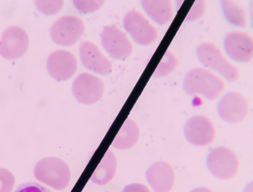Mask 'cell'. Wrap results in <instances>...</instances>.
Segmentation results:
<instances>
[{"label": "cell", "instance_id": "6da1fadb", "mask_svg": "<svg viewBox=\"0 0 253 192\" xmlns=\"http://www.w3.org/2000/svg\"><path fill=\"white\" fill-rule=\"evenodd\" d=\"M224 87V83L220 77L201 67L189 71L183 82V89L187 94H201L210 100L215 99L223 91Z\"/></svg>", "mask_w": 253, "mask_h": 192}, {"label": "cell", "instance_id": "7a4b0ae2", "mask_svg": "<svg viewBox=\"0 0 253 192\" xmlns=\"http://www.w3.org/2000/svg\"><path fill=\"white\" fill-rule=\"evenodd\" d=\"M34 173L38 180L58 191L68 186L71 176L67 164L62 159L53 156L40 160L35 165Z\"/></svg>", "mask_w": 253, "mask_h": 192}, {"label": "cell", "instance_id": "3957f363", "mask_svg": "<svg viewBox=\"0 0 253 192\" xmlns=\"http://www.w3.org/2000/svg\"><path fill=\"white\" fill-rule=\"evenodd\" d=\"M196 52L199 60L206 67L214 70L229 81L238 78V68L224 57L213 43L203 42L198 46Z\"/></svg>", "mask_w": 253, "mask_h": 192}, {"label": "cell", "instance_id": "277c9868", "mask_svg": "<svg viewBox=\"0 0 253 192\" xmlns=\"http://www.w3.org/2000/svg\"><path fill=\"white\" fill-rule=\"evenodd\" d=\"M84 31V24L80 18L73 15H64L56 20L50 28L53 41L62 46L74 44Z\"/></svg>", "mask_w": 253, "mask_h": 192}, {"label": "cell", "instance_id": "5b68a950", "mask_svg": "<svg viewBox=\"0 0 253 192\" xmlns=\"http://www.w3.org/2000/svg\"><path fill=\"white\" fill-rule=\"evenodd\" d=\"M207 165L210 172L220 179L233 177L238 169L239 162L230 149L220 147L212 149L207 158Z\"/></svg>", "mask_w": 253, "mask_h": 192}, {"label": "cell", "instance_id": "8992f818", "mask_svg": "<svg viewBox=\"0 0 253 192\" xmlns=\"http://www.w3.org/2000/svg\"><path fill=\"white\" fill-rule=\"evenodd\" d=\"M126 30L138 44L147 45L154 41L158 36L156 29L143 15L135 9L129 11L123 20Z\"/></svg>", "mask_w": 253, "mask_h": 192}, {"label": "cell", "instance_id": "52a82bcc", "mask_svg": "<svg viewBox=\"0 0 253 192\" xmlns=\"http://www.w3.org/2000/svg\"><path fill=\"white\" fill-rule=\"evenodd\" d=\"M72 93L81 104L90 105L99 101L104 90L103 81L97 77L88 74L79 75L73 83Z\"/></svg>", "mask_w": 253, "mask_h": 192}, {"label": "cell", "instance_id": "ba28073f", "mask_svg": "<svg viewBox=\"0 0 253 192\" xmlns=\"http://www.w3.org/2000/svg\"><path fill=\"white\" fill-rule=\"evenodd\" d=\"M100 36L103 48L113 59L125 60L130 55L131 42L115 25L105 26Z\"/></svg>", "mask_w": 253, "mask_h": 192}, {"label": "cell", "instance_id": "9c48e42d", "mask_svg": "<svg viewBox=\"0 0 253 192\" xmlns=\"http://www.w3.org/2000/svg\"><path fill=\"white\" fill-rule=\"evenodd\" d=\"M29 45L28 37L22 28L11 26L3 32L0 40V54L8 59L22 56Z\"/></svg>", "mask_w": 253, "mask_h": 192}, {"label": "cell", "instance_id": "30bf717a", "mask_svg": "<svg viewBox=\"0 0 253 192\" xmlns=\"http://www.w3.org/2000/svg\"><path fill=\"white\" fill-rule=\"evenodd\" d=\"M215 129L211 120L207 117L195 115L189 119L184 127V134L187 140L196 146H204L214 139Z\"/></svg>", "mask_w": 253, "mask_h": 192}, {"label": "cell", "instance_id": "8fae6325", "mask_svg": "<svg viewBox=\"0 0 253 192\" xmlns=\"http://www.w3.org/2000/svg\"><path fill=\"white\" fill-rule=\"evenodd\" d=\"M248 104L245 97L236 91L226 93L217 105V113L224 121L238 123L243 120L247 116Z\"/></svg>", "mask_w": 253, "mask_h": 192}, {"label": "cell", "instance_id": "7c38bea8", "mask_svg": "<svg viewBox=\"0 0 253 192\" xmlns=\"http://www.w3.org/2000/svg\"><path fill=\"white\" fill-rule=\"evenodd\" d=\"M224 48L226 54L233 60L248 62L253 57V38L250 35L243 32H230L225 38Z\"/></svg>", "mask_w": 253, "mask_h": 192}, {"label": "cell", "instance_id": "4fadbf2b", "mask_svg": "<svg viewBox=\"0 0 253 192\" xmlns=\"http://www.w3.org/2000/svg\"><path fill=\"white\" fill-rule=\"evenodd\" d=\"M46 68L49 74L57 81H64L75 73L77 62L70 51L58 49L52 52L47 60Z\"/></svg>", "mask_w": 253, "mask_h": 192}, {"label": "cell", "instance_id": "5bb4252c", "mask_svg": "<svg viewBox=\"0 0 253 192\" xmlns=\"http://www.w3.org/2000/svg\"><path fill=\"white\" fill-rule=\"evenodd\" d=\"M80 59L84 66L97 74L106 75L112 69L111 61L104 56L93 43L83 40L79 48Z\"/></svg>", "mask_w": 253, "mask_h": 192}, {"label": "cell", "instance_id": "9a60e30c", "mask_svg": "<svg viewBox=\"0 0 253 192\" xmlns=\"http://www.w3.org/2000/svg\"><path fill=\"white\" fill-rule=\"evenodd\" d=\"M146 179L155 192H169L174 182V173L171 166L164 161L152 164L147 170Z\"/></svg>", "mask_w": 253, "mask_h": 192}, {"label": "cell", "instance_id": "2e32d148", "mask_svg": "<svg viewBox=\"0 0 253 192\" xmlns=\"http://www.w3.org/2000/svg\"><path fill=\"white\" fill-rule=\"evenodd\" d=\"M141 5L147 15L159 25H164L172 18L173 12L170 0H143Z\"/></svg>", "mask_w": 253, "mask_h": 192}, {"label": "cell", "instance_id": "e0dca14e", "mask_svg": "<svg viewBox=\"0 0 253 192\" xmlns=\"http://www.w3.org/2000/svg\"><path fill=\"white\" fill-rule=\"evenodd\" d=\"M139 137V129L136 123L127 118L122 125L111 145L118 150H127L132 147Z\"/></svg>", "mask_w": 253, "mask_h": 192}, {"label": "cell", "instance_id": "ac0fdd59", "mask_svg": "<svg viewBox=\"0 0 253 192\" xmlns=\"http://www.w3.org/2000/svg\"><path fill=\"white\" fill-rule=\"evenodd\" d=\"M117 166V160L114 154L110 150H108L92 174L91 181L98 185L107 184L114 177Z\"/></svg>", "mask_w": 253, "mask_h": 192}, {"label": "cell", "instance_id": "d6986e66", "mask_svg": "<svg viewBox=\"0 0 253 192\" xmlns=\"http://www.w3.org/2000/svg\"><path fill=\"white\" fill-rule=\"evenodd\" d=\"M221 8L226 19L231 24L240 27L247 25L246 13L244 8L233 0L221 1Z\"/></svg>", "mask_w": 253, "mask_h": 192}, {"label": "cell", "instance_id": "ffe728a7", "mask_svg": "<svg viewBox=\"0 0 253 192\" xmlns=\"http://www.w3.org/2000/svg\"><path fill=\"white\" fill-rule=\"evenodd\" d=\"M177 63L175 57L169 51H167L161 60L153 76L155 77H163L167 76L174 69Z\"/></svg>", "mask_w": 253, "mask_h": 192}, {"label": "cell", "instance_id": "44dd1931", "mask_svg": "<svg viewBox=\"0 0 253 192\" xmlns=\"http://www.w3.org/2000/svg\"><path fill=\"white\" fill-rule=\"evenodd\" d=\"M36 4L39 10L45 15H52L59 12L62 8L63 0H37Z\"/></svg>", "mask_w": 253, "mask_h": 192}, {"label": "cell", "instance_id": "7402d4cb", "mask_svg": "<svg viewBox=\"0 0 253 192\" xmlns=\"http://www.w3.org/2000/svg\"><path fill=\"white\" fill-rule=\"evenodd\" d=\"M104 0H73L75 7L81 12L87 13L92 12L98 8L103 3Z\"/></svg>", "mask_w": 253, "mask_h": 192}, {"label": "cell", "instance_id": "603a6c76", "mask_svg": "<svg viewBox=\"0 0 253 192\" xmlns=\"http://www.w3.org/2000/svg\"><path fill=\"white\" fill-rule=\"evenodd\" d=\"M14 182L15 178L12 173L0 168V192H11Z\"/></svg>", "mask_w": 253, "mask_h": 192}, {"label": "cell", "instance_id": "cb8c5ba5", "mask_svg": "<svg viewBox=\"0 0 253 192\" xmlns=\"http://www.w3.org/2000/svg\"><path fill=\"white\" fill-rule=\"evenodd\" d=\"M205 3L203 0H196L185 18V20L192 21L201 16L205 11Z\"/></svg>", "mask_w": 253, "mask_h": 192}, {"label": "cell", "instance_id": "d4e9b609", "mask_svg": "<svg viewBox=\"0 0 253 192\" xmlns=\"http://www.w3.org/2000/svg\"><path fill=\"white\" fill-rule=\"evenodd\" d=\"M15 192H51L42 185L34 182H29L22 184Z\"/></svg>", "mask_w": 253, "mask_h": 192}, {"label": "cell", "instance_id": "484cf974", "mask_svg": "<svg viewBox=\"0 0 253 192\" xmlns=\"http://www.w3.org/2000/svg\"><path fill=\"white\" fill-rule=\"evenodd\" d=\"M122 192H150L144 185L140 183H132L126 185Z\"/></svg>", "mask_w": 253, "mask_h": 192}, {"label": "cell", "instance_id": "4316f807", "mask_svg": "<svg viewBox=\"0 0 253 192\" xmlns=\"http://www.w3.org/2000/svg\"><path fill=\"white\" fill-rule=\"evenodd\" d=\"M190 192H212L208 188H204V187H199V188H196V189L193 190Z\"/></svg>", "mask_w": 253, "mask_h": 192}]
</instances>
